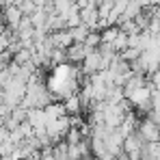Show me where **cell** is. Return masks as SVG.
<instances>
[{"instance_id": "cell-1", "label": "cell", "mask_w": 160, "mask_h": 160, "mask_svg": "<svg viewBox=\"0 0 160 160\" xmlns=\"http://www.w3.org/2000/svg\"><path fill=\"white\" fill-rule=\"evenodd\" d=\"M136 134L145 141V143H158L160 141V126L147 115L138 121V128H136Z\"/></svg>"}, {"instance_id": "cell-2", "label": "cell", "mask_w": 160, "mask_h": 160, "mask_svg": "<svg viewBox=\"0 0 160 160\" xmlns=\"http://www.w3.org/2000/svg\"><path fill=\"white\" fill-rule=\"evenodd\" d=\"M0 20H2L4 28H9V30H13V32H15L18 26H20V22L24 20V15H22V11H20V7H18V4H7V7H2Z\"/></svg>"}, {"instance_id": "cell-3", "label": "cell", "mask_w": 160, "mask_h": 160, "mask_svg": "<svg viewBox=\"0 0 160 160\" xmlns=\"http://www.w3.org/2000/svg\"><path fill=\"white\" fill-rule=\"evenodd\" d=\"M87 46L84 43H72L67 50H65V58H67V63H72V65H80L84 58H87Z\"/></svg>"}, {"instance_id": "cell-4", "label": "cell", "mask_w": 160, "mask_h": 160, "mask_svg": "<svg viewBox=\"0 0 160 160\" xmlns=\"http://www.w3.org/2000/svg\"><path fill=\"white\" fill-rule=\"evenodd\" d=\"M63 108H65V112L72 117V115H80L84 108H82V100H80L78 93H74V95H69L67 100H63Z\"/></svg>"}, {"instance_id": "cell-5", "label": "cell", "mask_w": 160, "mask_h": 160, "mask_svg": "<svg viewBox=\"0 0 160 160\" xmlns=\"http://www.w3.org/2000/svg\"><path fill=\"white\" fill-rule=\"evenodd\" d=\"M69 32H72V37H74V43H82L91 30L84 26V24H80V26H76V28H69Z\"/></svg>"}, {"instance_id": "cell-6", "label": "cell", "mask_w": 160, "mask_h": 160, "mask_svg": "<svg viewBox=\"0 0 160 160\" xmlns=\"http://www.w3.org/2000/svg\"><path fill=\"white\" fill-rule=\"evenodd\" d=\"M152 110H160V91L152 89Z\"/></svg>"}, {"instance_id": "cell-7", "label": "cell", "mask_w": 160, "mask_h": 160, "mask_svg": "<svg viewBox=\"0 0 160 160\" xmlns=\"http://www.w3.org/2000/svg\"><path fill=\"white\" fill-rule=\"evenodd\" d=\"M149 84H152L154 89H158V91H160V69L152 74V80H149Z\"/></svg>"}, {"instance_id": "cell-8", "label": "cell", "mask_w": 160, "mask_h": 160, "mask_svg": "<svg viewBox=\"0 0 160 160\" xmlns=\"http://www.w3.org/2000/svg\"><path fill=\"white\" fill-rule=\"evenodd\" d=\"M149 7H160V0H149Z\"/></svg>"}, {"instance_id": "cell-9", "label": "cell", "mask_w": 160, "mask_h": 160, "mask_svg": "<svg viewBox=\"0 0 160 160\" xmlns=\"http://www.w3.org/2000/svg\"><path fill=\"white\" fill-rule=\"evenodd\" d=\"M15 2H18V0H15Z\"/></svg>"}]
</instances>
